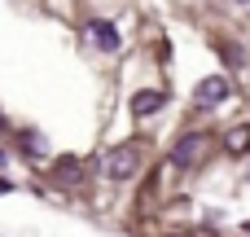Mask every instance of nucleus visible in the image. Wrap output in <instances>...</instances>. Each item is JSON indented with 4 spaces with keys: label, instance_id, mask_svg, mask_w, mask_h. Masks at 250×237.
Returning a JSON list of instances; mask_svg holds the SVG:
<instances>
[{
    "label": "nucleus",
    "instance_id": "20e7f679",
    "mask_svg": "<svg viewBox=\"0 0 250 237\" xmlns=\"http://www.w3.org/2000/svg\"><path fill=\"white\" fill-rule=\"evenodd\" d=\"M158 110H163V92L145 88V92L132 97V114H136V119H149V114H158Z\"/></svg>",
    "mask_w": 250,
    "mask_h": 237
},
{
    "label": "nucleus",
    "instance_id": "f257e3e1",
    "mask_svg": "<svg viewBox=\"0 0 250 237\" xmlns=\"http://www.w3.org/2000/svg\"><path fill=\"white\" fill-rule=\"evenodd\" d=\"M136 167H141V150H136V145H114V150L101 158V172H105L110 180H132Z\"/></svg>",
    "mask_w": 250,
    "mask_h": 237
},
{
    "label": "nucleus",
    "instance_id": "f03ea898",
    "mask_svg": "<svg viewBox=\"0 0 250 237\" xmlns=\"http://www.w3.org/2000/svg\"><path fill=\"white\" fill-rule=\"evenodd\" d=\"M202 150H207V141H202V132H193V136L176 141V150H171V163H176V167H189V163H198V158H202Z\"/></svg>",
    "mask_w": 250,
    "mask_h": 237
},
{
    "label": "nucleus",
    "instance_id": "39448f33",
    "mask_svg": "<svg viewBox=\"0 0 250 237\" xmlns=\"http://www.w3.org/2000/svg\"><path fill=\"white\" fill-rule=\"evenodd\" d=\"M88 40H92L97 48H105V53H114V48H119V35H114V26H110V22H92V26H88Z\"/></svg>",
    "mask_w": 250,
    "mask_h": 237
},
{
    "label": "nucleus",
    "instance_id": "7ed1b4c3",
    "mask_svg": "<svg viewBox=\"0 0 250 237\" xmlns=\"http://www.w3.org/2000/svg\"><path fill=\"white\" fill-rule=\"evenodd\" d=\"M224 97H229V79H224V75H211V79L198 84V101H202V106H220Z\"/></svg>",
    "mask_w": 250,
    "mask_h": 237
},
{
    "label": "nucleus",
    "instance_id": "423d86ee",
    "mask_svg": "<svg viewBox=\"0 0 250 237\" xmlns=\"http://www.w3.org/2000/svg\"><path fill=\"white\" fill-rule=\"evenodd\" d=\"M224 150L229 154H246L250 150V128H229L224 132Z\"/></svg>",
    "mask_w": 250,
    "mask_h": 237
}]
</instances>
